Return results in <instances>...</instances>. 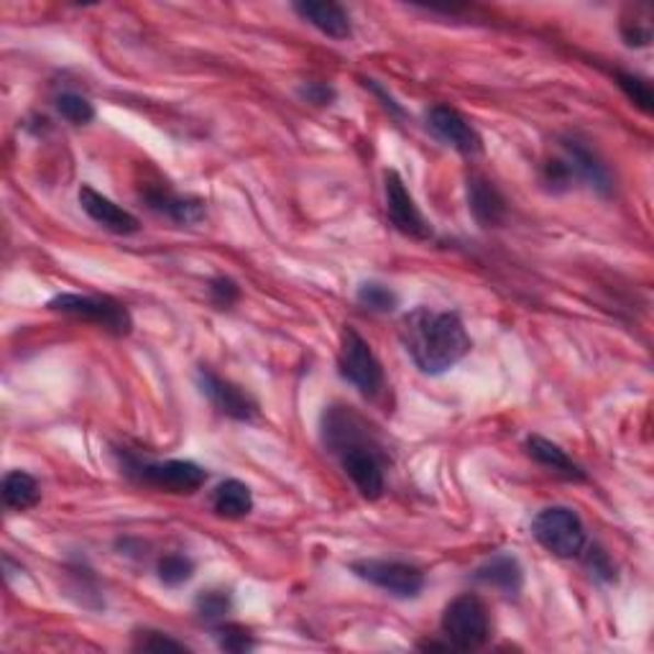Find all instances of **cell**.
<instances>
[{
	"mask_svg": "<svg viewBox=\"0 0 654 654\" xmlns=\"http://www.w3.org/2000/svg\"><path fill=\"white\" fill-rule=\"evenodd\" d=\"M402 342L427 376H440L471 353L473 340L458 313L417 307L402 317Z\"/></svg>",
	"mask_w": 654,
	"mask_h": 654,
	"instance_id": "1",
	"label": "cell"
},
{
	"mask_svg": "<svg viewBox=\"0 0 654 654\" xmlns=\"http://www.w3.org/2000/svg\"><path fill=\"white\" fill-rule=\"evenodd\" d=\"M323 422L325 446L338 455L342 471L353 481L358 494L369 501L384 496V455H381L376 442L371 440L361 417L350 411V407H332L325 411Z\"/></svg>",
	"mask_w": 654,
	"mask_h": 654,
	"instance_id": "2",
	"label": "cell"
},
{
	"mask_svg": "<svg viewBox=\"0 0 654 654\" xmlns=\"http://www.w3.org/2000/svg\"><path fill=\"white\" fill-rule=\"evenodd\" d=\"M532 537L550 555L573 560L588 548V534L578 511L567 506H548L532 519Z\"/></svg>",
	"mask_w": 654,
	"mask_h": 654,
	"instance_id": "3",
	"label": "cell"
},
{
	"mask_svg": "<svg viewBox=\"0 0 654 654\" xmlns=\"http://www.w3.org/2000/svg\"><path fill=\"white\" fill-rule=\"evenodd\" d=\"M442 636L458 652L481 650L490 636V617L478 596L463 594L448 604L440 621Z\"/></svg>",
	"mask_w": 654,
	"mask_h": 654,
	"instance_id": "4",
	"label": "cell"
},
{
	"mask_svg": "<svg viewBox=\"0 0 654 654\" xmlns=\"http://www.w3.org/2000/svg\"><path fill=\"white\" fill-rule=\"evenodd\" d=\"M340 376L353 384L365 399H376L384 392V365L373 353L369 340L363 338L356 327H348L340 335V353H338Z\"/></svg>",
	"mask_w": 654,
	"mask_h": 654,
	"instance_id": "5",
	"label": "cell"
},
{
	"mask_svg": "<svg viewBox=\"0 0 654 654\" xmlns=\"http://www.w3.org/2000/svg\"><path fill=\"white\" fill-rule=\"evenodd\" d=\"M52 313H61L77 320L92 323L103 327L115 338H126L134 330V317L126 309V305L115 302L111 297H90V294H57L49 302Z\"/></svg>",
	"mask_w": 654,
	"mask_h": 654,
	"instance_id": "6",
	"label": "cell"
},
{
	"mask_svg": "<svg viewBox=\"0 0 654 654\" xmlns=\"http://www.w3.org/2000/svg\"><path fill=\"white\" fill-rule=\"evenodd\" d=\"M358 578L384 590V594L409 601L425 590V573L402 560H356L350 565Z\"/></svg>",
	"mask_w": 654,
	"mask_h": 654,
	"instance_id": "7",
	"label": "cell"
},
{
	"mask_svg": "<svg viewBox=\"0 0 654 654\" xmlns=\"http://www.w3.org/2000/svg\"><path fill=\"white\" fill-rule=\"evenodd\" d=\"M126 473L136 476L146 486L167 490V494H177V496H190L207 484V471L192 461H164V463L131 461Z\"/></svg>",
	"mask_w": 654,
	"mask_h": 654,
	"instance_id": "8",
	"label": "cell"
},
{
	"mask_svg": "<svg viewBox=\"0 0 654 654\" xmlns=\"http://www.w3.org/2000/svg\"><path fill=\"white\" fill-rule=\"evenodd\" d=\"M384 194H386V213L388 221L402 236L415 238V240H427L432 236L430 223L425 221V215L419 213L415 198H411L404 179L396 174L394 169H388L384 174Z\"/></svg>",
	"mask_w": 654,
	"mask_h": 654,
	"instance_id": "9",
	"label": "cell"
},
{
	"mask_svg": "<svg viewBox=\"0 0 654 654\" xmlns=\"http://www.w3.org/2000/svg\"><path fill=\"white\" fill-rule=\"evenodd\" d=\"M427 126L442 144L453 146L463 157H478L484 151V138H481L476 126L453 105H432L427 113Z\"/></svg>",
	"mask_w": 654,
	"mask_h": 654,
	"instance_id": "10",
	"label": "cell"
},
{
	"mask_svg": "<svg viewBox=\"0 0 654 654\" xmlns=\"http://www.w3.org/2000/svg\"><path fill=\"white\" fill-rule=\"evenodd\" d=\"M198 384L200 392L207 396L210 404L221 411V415L236 419V422H251L259 415V404L251 399V394H246L244 388L233 384L228 379H221L215 371H210L207 365L198 369Z\"/></svg>",
	"mask_w": 654,
	"mask_h": 654,
	"instance_id": "11",
	"label": "cell"
},
{
	"mask_svg": "<svg viewBox=\"0 0 654 654\" xmlns=\"http://www.w3.org/2000/svg\"><path fill=\"white\" fill-rule=\"evenodd\" d=\"M563 159L571 169L575 182H583L598 194H611L613 179L606 169V164L596 157V151H590L586 144L578 138H563Z\"/></svg>",
	"mask_w": 654,
	"mask_h": 654,
	"instance_id": "12",
	"label": "cell"
},
{
	"mask_svg": "<svg viewBox=\"0 0 654 654\" xmlns=\"http://www.w3.org/2000/svg\"><path fill=\"white\" fill-rule=\"evenodd\" d=\"M80 205L92 223H98L100 228L115 233V236H134L142 230V223L134 213L115 205L113 200H108L105 194L92 190L90 184L80 187Z\"/></svg>",
	"mask_w": 654,
	"mask_h": 654,
	"instance_id": "13",
	"label": "cell"
},
{
	"mask_svg": "<svg viewBox=\"0 0 654 654\" xmlns=\"http://www.w3.org/2000/svg\"><path fill=\"white\" fill-rule=\"evenodd\" d=\"M292 8L302 21H307L309 26H315L327 38L346 42V38L353 36L350 15L340 3H330V0L327 3H323V0H300Z\"/></svg>",
	"mask_w": 654,
	"mask_h": 654,
	"instance_id": "14",
	"label": "cell"
},
{
	"mask_svg": "<svg viewBox=\"0 0 654 654\" xmlns=\"http://www.w3.org/2000/svg\"><path fill=\"white\" fill-rule=\"evenodd\" d=\"M469 210L481 228H496L506 221V200L490 179L473 174L469 177Z\"/></svg>",
	"mask_w": 654,
	"mask_h": 654,
	"instance_id": "15",
	"label": "cell"
},
{
	"mask_svg": "<svg viewBox=\"0 0 654 654\" xmlns=\"http://www.w3.org/2000/svg\"><path fill=\"white\" fill-rule=\"evenodd\" d=\"M473 580L481 583V586L501 590L504 596H519L521 586H525V567H521L519 560L509 555V552H501V555L486 560V563L473 573Z\"/></svg>",
	"mask_w": 654,
	"mask_h": 654,
	"instance_id": "16",
	"label": "cell"
},
{
	"mask_svg": "<svg viewBox=\"0 0 654 654\" xmlns=\"http://www.w3.org/2000/svg\"><path fill=\"white\" fill-rule=\"evenodd\" d=\"M527 453L534 463H540L542 469L557 473V476H563L565 481H575V484L588 481V473L583 471V465L575 463L563 448L555 446V442L548 438H540V435L527 438Z\"/></svg>",
	"mask_w": 654,
	"mask_h": 654,
	"instance_id": "17",
	"label": "cell"
},
{
	"mask_svg": "<svg viewBox=\"0 0 654 654\" xmlns=\"http://www.w3.org/2000/svg\"><path fill=\"white\" fill-rule=\"evenodd\" d=\"M146 202H149L151 210L167 215L169 221H174L179 225H194L205 217V202L198 198H182V194L164 190V187L146 190Z\"/></svg>",
	"mask_w": 654,
	"mask_h": 654,
	"instance_id": "18",
	"label": "cell"
},
{
	"mask_svg": "<svg viewBox=\"0 0 654 654\" xmlns=\"http://www.w3.org/2000/svg\"><path fill=\"white\" fill-rule=\"evenodd\" d=\"M213 511L223 519H244L253 511V494L244 481L228 478L213 490Z\"/></svg>",
	"mask_w": 654,
	"mask_h": 654,
	"instance_id": "19",
	"label": "cell"
},
{
	"mask_svg": "<svg viewBox=\"0 0 654 654\" xmlns=\"http://www.w3.org/2000/svg\"><path fill=\"white\" fill-rule=\"evenodd\" d=\"M42 501V488L26 471H11L3 478V504L11 511H29Z\"/></svg>",
	"mask_w": 654,
	"mask_h": 654,
	"instance_id": "20",
	"label": "cell"
},
{
	"mask_svg": "<svg viewBox=\"0 0 654 654\" xmlns=\"http://www.w3.org/2000/svg\"><path fill=\"white\" fill-rule=\"evenodd\" d=\"M621 38L629 49H644L652 44V5L634 3L627 5V11L621 13L619 23Z\"/></svg>",
	"mask_w": 654,
	"mask_h": 654,
	"instance_id": "21",
	"label": "cell"
},
{
	"mask_svg": "<svg viewBox=\"0 0 654 654\" xmlns=\"http://www.w3.org/2000/svg\"><path fill=\"white\" fill-rule=\"evenodd\" d=\"M233 609V598L228 590H202L194 601V611L205 624H217L228 617Z\"/></svg>",
	"mask_w": 654,
	"mask_h": 654,
	"instance_id": "22",
	"label": "cell"
},
{
	"mask_svg": "<svg viewBox=\"0 0 654 654\" xmlns=\"http://www.w3.org/2000/svg\"><path fill=\"white\" fill-rule=\"evenodd\" d=\"M356 297L371 313H394L396 305H399V297H396L392 286L379 282H363L358 286Z\"/></svg>",
	"mask_w": 654,
	"mask_h": 654,
	"instance_id": "23",
	"label": "cell"
},
{
	"mask_svg": "<svg viewBox=\"0 0 654 654\" xmlns=\"http://www.w3.org/2000/svg\"><path fill=\"white\" fill-rule=\"evenodd\" d=\"M157 573H159V580L164 583L167 588H179L184 586L187 580H192L194 575V563L192 557L187 555H164L157 565Z\"/></svg>",
	"mask_w": 654,
	"mask_h": 654,
	"instance_id": "24",
	"label": "cell"
},
{
	"mask_svg": "<svg viewBox=\"0 0 654 654\" xmlns=\"http://www.w3.org/2000/svg\"><path fill=\"white\" fill-rule=\"evenodd\" d=\"M57 111L72 126H88L95 119V108H92L88 98L77 95V92H61L57 98Z\"/></svg>",
	"mask_w": 654,
	"mask_h": 654,
	"instance_id": "25",
	"label": "cell"
},
{
	"mask_svg": "<svg viewBox=\"0 0 654 654\" xmlns=\"http://www.w3.org/2000/svg\"><path fill=\"white\" fill-rule=\"evenodd\" d=\"M617 82L624 95L632 100V103L640 108L642 113H652L654 108V90L652 84L644 80L640 75H632V72H617Z\"/></svg>",
	"mask_w": 654,
	"mask_h": 654,
	"instance_id": "26",
	"label": "cell"
},
{
	"mask_svg": "<svg viewBox=\"0 0 654 654\" xmlns=\"http://www.w3.org/2000/svg\"><path fill=\"white\" fill-rule=\"evenodd\" d=\"M215 642L225 652H248L256 647V640L246 632L244 627L236 624H217L215 627Z\"/></svg>",
	"mask_w": 654,
	"mask_h": 654,
	"instance_id": "27",
	"label": "cell"
},
{
	"mask_svg": "<svg viewBox=\"0 0 654 654\" xmlns=\"http://www.w3.org/2000/svg\"><path fill=\"white\" fill-rule=\"evenodd\" d=\"M134 650L142 652H184L187 647L182 642L171 640L164 632H151V629H144V632L134 634Z\"/></svg>",
	"mask_w": 654,
	"mask_h": 654,
	"instance_id": "28",
	"label": "cell"
},
{
	"mask_svg": "<svg viewBox=\"0 0 654 654\" xmlns=\"http://www.w3.org/2000/svg\"><path fill=\"white\" fill-rule=\"evenodd\" d=\"M210 300L215 302L217 307H230V305H236V302L240 300V290H238V284L233 282V279H228V277H215L213 282H210Z\"/></svg>",
	"mask_w": 654,
	"mask_h": 654,
	"instance_id": "29",
	"label": "cell"
},
{
	"mask_svg": "<svg viewBox=\"0 0 654 654\" xmlns=\"http://www.w3.org/2000/svg\"><path fill=\"white\" fill-rule=\"evenodd\" d=\"M586 563H588V567H590V573L596 575L598 580H606V583H611L613 578H617V571H613V563L609 560V555H606L604 550H598V548H590L588 550V557H586Z\"/></svg>",
	"mask_w": 654,
	"mask_h": 654,
	"instance_id": "30",
	"label": "cell"
},
{
	"mask_svg": "<svg viewBox=\"0 0 654 654\" xmlns=\"http://www.w3.org/2000/svg\"><path fill=\"white\" fill-rule=\"evenodd\" d=\"M300 95L307 100V103L313 105H332V100L338 98V92L330 84H323V82H309L305 88L300 90Z\"/></svg>",
	"mask_w": 654,
	"mask_h": 654,
	"instance_id": "31",
	"label": "cell"
},
{
	"mask_svg": "<svg viewBox=\"0 0 654 654\" xmlns=\"http://www.w3.org/2000/svg\"><path fill=\"white\" fill-rule=\"evenodd\" d=\"M363 84H365V88H369V90L373 92V95H379L381 100H384V105H386V108H388V111H392L394 115H404V111H402V105H399V103H396V100H394L392 95H388V92H386L384 88H381V84H379L376 80H363Z\"/></svg>",
	"mask_w": 654,
	"mask_h": 654,
	"instance_id": "32",
	"label": "cell"
}]
</instances>
